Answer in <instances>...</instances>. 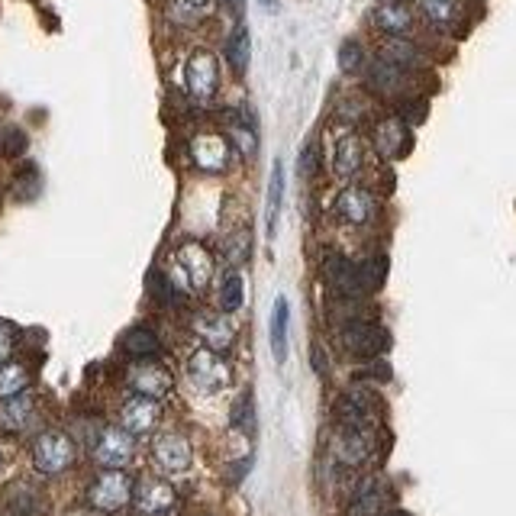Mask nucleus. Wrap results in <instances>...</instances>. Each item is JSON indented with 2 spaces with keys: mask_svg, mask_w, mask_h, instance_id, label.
I'll return each mask as SVG.
<instances>
[{
  "mask_svg": "<svg viewBox=\"0 0 516 516\" xmlns=\"http://www.w3.org/2000/svg\"><path fill=\"white\" fill-rule=\"evenodd\" d=\"M133 494H136V481L123 468H107L91 481L88 504L97 513H120L133 504Z\"/></svg>",
  "mask_w": 516,
  "mask_h": 516,
  "instance_id": "obj_1",
  "label": "nucleus"
},
{
  "mask_svg": "<svg viewBox=\"0 0 516 516\" xmlns=\"http://www.w3.org/2000/svg\"><path fill=\"white\" fill-rule=\"evenodd\" d=\"M75 458H78L75 442H71L68 433H59V429H49V433H42L33 442V465L39 475H46V478H55V475H62V471H68L75 465Z\"/></svg>",
  "mask_w": 516,
  "mask_h": 516,
  "instance_id": "obj_2",
  "label": "nucleus"
},
{
  "mask_svg": "<svg viewBox=\"0 0 516 516\" xmlns=\"http://www.w3.org/2000/svg\"><path fill=\"white\" fill-rule=\"evenodd\" d=\"M188 378L197 391L217 394V391H223V387H229V381H233V368H229L223 352H213L204 346L188 358Z\"/></svg>",
  "mask_w": 516,
  "mask_h": 516,
  "instance_id": "obj_3",
  "label": "nucleus"
},
{
  "mask_svg": "<svg viewBox=\"0 0 516 516\" xmlns=\"http://www.w3.org/2000/svg\"><path fill=\"white\" fill-rule=\"evenodd\" d=\"M339 342L349 355L375 358V355L387 352V346H391V336H387L384 326L371 323V320H352V323H346L339 329Z\"/></svg>",
  "mask_w": 516,
  "mask_h": 516,
  "instance_id": "obj_4",
  "label": "nucleus"
},
{
  "mask_svg": "<svg viewBox=\"0 0 516 516\" xmlns=\"http://www.w3.org/2000/svg\"><path fill=\"white\" fill-rule=\"evenodd\" d=\"M175 268L188 291H204L213 278V255L200 242H181L175 249Z\"/></svg>",
  "mask_w": 516,
  "mask_h": 516,
  "instance_id": "obj_5",
  "label": "nucleus"
},
{
  "mask_svg": "<svg viewBox=\"0 0 516 516\" xmlns=\"http://www.w3.org/2000/svg\"><path fill=\"white\" fill-rule=\"evenodd\" d=\"M136 455V439L123 426H107L100 429L94 439V462L104 468H126Z\"/></svg>",
  "mask_w": 516,
  "mask_h": 516,
  "instance_id": "obj_6",
  "label": "nucleus"
},
{
  "mask_svg": "<svg viewBox=\"0 0 516 516\" xmlns=\"http://www.w3.org/2000/svg\"><path fill=\"white\" fill-rule=\"evenodd\" d=\"M217 81H220V68L217 59L207 49H197L188 65H184V84H188V94L194 100H210L217 94Z\"/></svg>",
  "mask_w": 516,
  "mask_h": 516,
  "instance_id": "obj_7",
  "label": "nucleus"
},
{
  "mask_svg": "<svg viewBox=\"0 0 516 516\" xmlns=\"http://www.w3.org/2000/svg\"><path fill=\"white\" fill-rule=\"evenodd\" d=\"M152 458L165 475H184L194 462V449L188 436L181 433H162L159 439L152 442Z\"/></svg>",
  "mask_w": 516,
  "mask_h": 516,
  "instance_id": "obj_8",
  "label": "nucleus"
},
{
  "mask_svg": "<svg viewBox=\"0 0 516 516\" xmlns=\"http://www.w3.org/2000/svg\"><path fill=\"white\" fill-rule=\"evenodd\" d=\"M175 504H178V494L168 481L146 478V481L136 484L133 507H136L139 516H165V513L175 510Z\"/></svg>",
  "mask_w": 516,
  "mask_h": 516,
  "instance_id": "obj_9",
  "label": "nucleus"
},
{
  "mask_svg": "<svg viewBox=\"0 0 516 516\" xmlns=\"http://www.w3.org/2000/svg\"><path fill=\"white\" fill-rule=\"evenodd\" d=\"M375 449V433L371 426H339L333 452L342 465H362L365 458Z\"/></svg>",
  "mask_w": 516,
  "mask_h": 516,
  "instance_id": "obj_10",
  "label": "nucleus"
},
{
  "mask_svg": "<svg viewBox=\"0 0 516 516\" xmlns=\"http://www.w3.org/2000/svg\"><path fill=\"white\" fill-rule=\"evenodd\" d=\"M129 387H133L136 394L142 397H155V400H162L165 394H171V387H175V378H171V371L165 365H155V362H139L129 368V375H126Z\"/></svg>",
  "mask_w": 516,
  "mask_h": 516,
  "instance_id": "obj_11",
  "label": "nucleus"
},
{
  "mask_svg": "<svg viewBox=\"0 0 516 516\" xmlns=\"http://www.w3.org/2000/svg\"><path fill=\"white\" fill-rule=\"evenodd\" d=\"M162 417V407H159V400L155 397H129L126 404L120 407V426L129 429L133 436H146L155 429V423H159Z\"/></svg>",
  "mask_w": 516,
  "mask_h": 516,
  "instance_id": "obj_12",
  "label": "nucleus"
},
{
  "mask_svg": "<svg viewBox=\"0 0 516 516\" xmlns=\"http://www.w3.org/2000/svg\"><path fill=\"white\" fill-rule=\"evenodd\" d=\"M336 213L352 226H365L378 213V200L365 188H346L336 197Z\"/></svg>",
  "mask_w": 516,
  "mask_h": 516,
  "instance_id": "obj_13",
  "label": "nucleus"
},
{
  "mask_svg": "<svg viewBox=\"0 0 516 516\" xmlns=\"http://www.w3.org/2000/svg\"><path fill=\"white\" fill-rule=\"evenodd\" d=\"M194 329H197V336L204 339V346L213 352H226L236 339V329L223 313H200L194 320Z\"/></svg>",
  "mask_w": 516,
  "mask_h": 516,
  "instance_id": "obj_14",
  "label": "nucleus"
},
{
  "mask_svg": "<svg viewBox=\"0 0 516 516\" xmlns=\"http://www.w3.org/2000/svg\"><path fill=\"white\" fill-rule=\"evenodd\" d=\"M410 146V129L400 117H387L375 126V149L384 155V159H397L404 155Z\"/></svg>",
  "mask_w": 516,
  "mask_h": 516,
  "instance_id": "obj_15",
  "label": "nucleus"
},
{
  "mask_svg": "<svg viewBox=\"0 0 516 516\" xmlns=\"http://www.w3.org/2000/svg\"><path fill=\"white\" fill-rule=\"evenodd\" d=\"M326 278H329V284H333V291L342 294V297H362L365 294L362 275H358V265L346 262V258H339V255H329Z\"/></svg>",
  "mask_w": 516,
  "mask_h": 516,
  "instance_id": "obj_16",
  "label": "nucleus"
},
{
  "mask_svg": "<svg viewBox=\"0 0 516 516\" xmlns=\"http://www.w3.org/2000/svg\"><path fill=\"white\" fill-rule=\"evenodd\" d=\"M375 26L387 36H407L410 26H413V17H410V7L407 0H384L375 10Z\"/></svg>",
  "mask_w": 516,
  "mask_h": 516,
  "instance_id": "obj_17",
  "label": "nucleus"
},
{
  "mask_svg": "<svg viewBox=\"0 0 516 516\" xmlns=\"http://www.w3.org/2000/svg\"><path fill=\"white\" fill-rule=\"evenodd\" d=\"M362 162H365V152H362V139L355 133H346L339 136L336 142V152H333V168L339 178H352L362 171Z\"/></svg>",
  "mask_w": 516,
  "mask_h": 516,
  "instance_id": "obj_18",
  "label": "nucleus"
},
{
  "mask_svg": "<svg viewBox=\"0 0 516 516\" xmlns=\"http://www.w3.org/2000/svg\"><path fill=\"white\" fill-rule=\"evenodd\" d=\"M288 323H291V307L288 297L275 300V310H271V352H275V362H288Z\"/></svg>",
  "mask_w": 516,
  "mask_h": 516,
  "instance_id": "obj_19",
  "label": "nucleus"
},
{
  "mask_svg": "<svg viewBox=\"0 0 516 516\" xmlns=\"http://www.w3.org/2000/svg\"><path fill=\"white\" fill-rule=\"evenodd\" d=\"M384 500H387V497H384V487H381L375 478H368V481L358 484V491H355V497H352V504H349L346 516H381Z\"/></svg>",
  "mask_w": 516,
  "mask_h": 516,
  "instance_id": "obj_20",
  "label": "nucleus"
},
{
  "mask_svg": "<svg viewBox=\"0 0 516 516\" xmlns=\"http://www.w3.org/2000/svg\"><path fill=\"white\" fill-rule=\"evenodd\" d=\"M123 352L136 362H146V358H155L162 352V342L155 336V329L149 326H133L129 333L123 336Z\"/></svg>",
  "mask_w": 516,
  "mask_h": 516,
  "instance_id": "obj_21",
  "label": "nucleus"
},
{
  "mask_svg": "<svg viewBox=\"0 0 516 516\" xmlns=\"http://www.w3.org/2000/svg\"><path fill=\"white\" fill-rule=\"evenodd\" d=\"M33 420V397L17 394L10 400H0V426L10 429V433H20Z\"/></svg>",
  "mask_w": 516,
  "mask_h": 516,
  "instance_id": "obj_22",
  "label": "nucleus"
},
{
  "mask_svg": "<svg viewBox=\"0 0 516 516\" xmlns=\"http://www.w3.org/2000/svg\"><path fill=\"white\" fill-rule=\"evenodd\" d=\"M191 152H194V162H197L200 168L217 171V168H223L226 159H229V142L220 139V136H200V139H194Z\"/></svg>",
  "mask_w": 516,
  "mask_h": 516,
  "instance_id": "obj_23",
  "label": "nucleus"
},
{
  "mask_svg": "<svg viewBox=\"0 0 516 516\" xmlns=\"http://www.w3.org/2000/svg\"><path fill=\"white\" fill-rule=\"evenodd\" d=\"M249 59H252V39L246 26H236L226 39V62L236 75H246L249 71Z\"/></svg>",
  "mask_w": 516,
  "mask_h": 516,
  "instance_id": "obj_24",
  "label": "nucleus"
},
{
  "mask_svg": "<svg viewBox=\"0 0 516 516\" xmlns=\"http://www.w3.org/2000/svg\"><path fill=\"white\" fill-rule=\"evenodd\" d=\"M213 4H217V0H171L168 17L178 26H197L213 13Z\"/></svg>",
  "mask_w": 516,
  "mask_h": 516,
  "instance_id": "obj_25",
  "label": "nucleus"
},
{
  "mask_svg": "<svg viewBox=\"0 0 516 516\" xmlns=\"http://www.w3.org/2000/svg\"><path fill=\"white\" fill-rule=\"evenodd\" d=\"M281 204H284V165H281V162H275V168H271V181H268V207H265V217H268V236H271V239H275V229H278Z\"/></svg>",
  "mask_w": 516,
  "mask_h": 516,
  "instance_id": "obj_26",
  "label": "nucleus"
},
{
  "mask_svg": "<svg viewBox=\"0 0 516 516\" xmlns=\"http://www.w3.org/2000/svg\"><path fill=\"white\" fill-rule=\"evenodd\" d=\"M26 387H30V371H26L20 362H4V365H0V400L26 394Z\"/></svg>",
  "mask_w": 516,
  "mask_h": 516,
  "instance_id": "obj_27",
  "label": "nucleus"
},
{
  "mask_svg": "<svg viewBox=\"0 0 516 516\" xmlns=\"http://www.w3.org/2000/svg\"><path fill=\"white\" fill-rule=\"evenodd\" d=\"M420 10L429 23L439 26V30H449V26L458 20V13H462L458 0H420Z\"/></svg>",
  "mask_w": 516,
  "mask_h": 516,
  "instance_id": "obj_28",
  "label": "nucleus"
},
{
  "mask_svg": "<svg viewBox=\"0 0 516 516\" xmlns=\"http://www.w3.org/2000/svg\"><path fill=\"white\" fill-rule=\"evenodd\" d=\"M384 59L387 62H394V65H400V68H413V65H420V52H417V46H413V42H407L404 36H391L387 39V46H384Z\"/></svg>",
  "mask_w": 516,
  "mask_h": 516,
  "instance_id": "obj_29",
  "label": "nucleus"
},
{
  "mask_svg": "<svg viewBox=\"0 0 516 516\" xmlns=\"http://www.w3.org/2000/svg\"><path fill=\"white\" fill-rule=\"evenodd\" d=\"M242 297H246V281H242L239 271H229L220 284V310L236 313L242 307Z\"/></svg>",
  "mask_w": 516,
  "mask_h": 516,
  "instance_id": "obj_30",
  "label": "nucleus"
},
{
  "mask_svg": "<svg viewBox=\"0 0 516 516\" xmlns=\"http://www.w3.org/2000/svg\"><path fill=\"white\" fill-rule=\"evenodd\" d=\"M233 426L239 433L252 436L255 433V404H252V394H242L236 404H233Z\"/></svg>",
  "mask_w": 516,
  "mask_h": 516,
  "instance_id": "obj_31",
  "label": "nucleus"
},
{
  "mask_svg": "<svg viewBox=\"0 0 516 516\" xmlns=\"http://www.w3.org/2000/svg\"><path fill=\"white\" fill-rule=\"evenodd\" d=\"M10 513L13 516H39L42 504H39V497L30 491V487H17L13 497H10Z\"/></svg>",
  "mask_w": 516,
  "mask_h": 516,
  "instance_id": "obj_32",
  "label": "nucleus"
},
{
  "mask_svg": "<svg viewBox=\"0 0 516 516\" xmlns=\"http://www.w3.org/2000/svg\"><path fill=\"white\" fill-rule=\"evenodd\" d=\"M339 68L346 71V75H358V71L365 68V52H362V46H358L355 39L342 42V49H339Z\"/></svg>",
  "mask_w": 516,
  "mask_h": 516,
  "instance_id": "obj_33",
  "label": "nucleus"
},
{
  "mask_svg": "<svg viewBox=\"0 0 516 516\" xmlns=\"http://www.w3.org/2000/svg\"><path fill=\"white\" fill-rule=\"evenodd\" d=\"M317 168H320V146H317V142H310V146H304V152H300L297 171L304 178H313V175H317Z\"/></svg>",
  "mask_w": 516,
  "mask_h": 516,
  "instance_id": "obj_34",
  "label": "nucleus"
},
{
  "mask_svg": "<svg viewBox=\"0 0 516 516\" xmlns=\"http://www.w3.org/2000/svg\"><path fill=\"white\" fill-rule=\"evenodd\" d=\"M13 349H17V333H13V326L0 320V365L10 362Z\"/></svg>",
  "mask_w": 516,
  "mask_h": 516,
  "instance_id": "obj_35",
  "label": "nucleus"
},
{
  "mask_svg": "<svg viewBox=\"0 0 516 516\" xmlns=\"http://www.w3.org/2000/svg\"><path fill=\"white\" fill-rule=\"evenodd\" d=\"M26 152V136L20 133V129H7L4 136V155H10V159H17V155Z\"/></svg>",
  "mask_w": 516,
  "mask_h": 516,
  "instance_id": "obj_36",
  "label": "nucleus"
},
{
  "mask_svg": "<svg viewBox=\"0 0 516 516\" xmlns=\"http://www.w3.org/2000/svg\"><path fill=\"white\" fill-rule=\"evenodd\" d=\"M310 362H313V371H317L320 378L329 371V358L323 355V346H313V349H310Z\"/></svg>",
  "mask_w": 516,
  "mask_h": 516,
  "instance_id": "obj_37",
  "label": "nucleus"
},
{
  "mask_svg": "<svg viewBox=\"0 0 516 516\" xmlns=\"http://www.w3.org/2000/svg\"><path fill=\"white\" fill-rule=\"evenodd\" d=\"M223 4H226V10H229V13H233V17H236V20L242 17V0H223Z\"/></svg>",
  "mask_w": 516,
  "mask_h": 516,
  "instance_id": "obj_38",
  "label": "nucleus"
},
{
  "mask_svg": "<svg viewBox=\"0 0 516 516\" xmlns=\"http://www.w3.org/2000/svg\"><path fill=\"white\" fill-rule=\"evenodd\" d=\"M262 4H265L268 10H278V0H262Z\"/></svg>",
  "mask_w": 516,
  "mask_h": 516,
  "instance_id": "obj_39",
  "label": "nucleus"
},
{
  "mask_svg": "<svg viewBox=\"0 0 516 516\" xmlns=\"http://www.w3.org/2000/svg\"><path fill=\"white\" fill-rule=\"evenodd\" d=\"M381 516H410V513H400V510H391V513H381Z\"/></svg>",
  "mask_w": 516,
  "mask_h": 516,
  "instance_id": "obj_40",
  "label": "nucleus"
},
{
  "mask_svg": "<svg viewBox=\"0 0 516 516\" xmlns=\"http://www.w3.org/2000/svg\"><path fill=\"white\" fill-rule=\"evenodd\" d=\"M0 468H4V455H0Z\"/></svg>",
  "mask_w": 516,
  "mask_h": 516,
  "instance_id": "obj_41",
  "label": "nucleus"
}]
</instances>
